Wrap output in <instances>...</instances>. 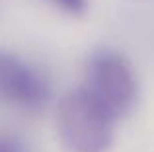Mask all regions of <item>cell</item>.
Returning <instances> with one entry per match:
<instances>
[{"label":"cell","instance_id":"obj_4","mask_svg":"<svg viewBox=\"0 0 154 152\" xmlns=\"http://www.w3.org/2000/svg\"><path fill=\"white\" fill-rule=\"evenodd\" d=\"M0 152H33V148L16 131L0 129Z\"/></svg>","mask_w":154,"mask_h":152},{"label":"cell","instance_id":"obj_5","mask_svg":"<svg viewBox=\"0 0 154 152\" xmlns=\"http://www.w3.org/2000/svg\"><path fill=\"white\" fill-rule=\"evenodd\" d=\"M49 2H53L57 8L72 16H80L88 10V0H49Z\"/></svg>","mask_w":154,"mask_h":152},{"label":"cell","instance_id":"obj_2","mask_svg":"<svg viewBox=\"0 0 154 152\" xmlns=\"http://www.w3.org/2000/svg\"><path fill=\"white\" fill-rule=\"evenodd\" d=\"M84 88L115 119L133 109L139 94L131 62L115 49H98L88 57Z\"/></svg>","mask_w":154,"mask_h":152},{"label":"cell","instance_id":"obj_3","mask_svg":"<svg viewBox=\"0 0 154 152\" xmlns=\"http://www.w3.org/2000/svg\"><path fill=\"white\" fill-rule=\"evenodd\" d=\"M51 99L43 70L12 51L0 49V103L20 111H39Z\"/></svg>","mask_w":154,"mask_h":152},{"label":"cell","instance_id":"obj_1","mask_svg":"<svg viewBox=\"0 0 154 152\" xmlns=\"http://www.w3.org/2000/svg\"><path fill=\"white\" fill-rule=\"evenodd\" d=\"M113 123L115 117L84 86L66 92L57 105V133L68 152H105Z\"/></svg>","mask_w":154,"mask_h":152}]
</instances>
